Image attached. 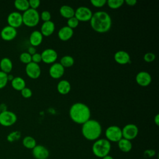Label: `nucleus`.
Wrapping results in <instances>:
<instances>
[{
	"label": "nucleus",
	"instance_id": "nucleus-1",
	"mask_svg": "<svg viewBox=\"0 0 159 159\" xmlns=\"http://www.w3.org/2000/svg\"><path fill=\"white\" fill-rule=\"evenodd\" d=\"M89 21L92 29L98 33L107 32L112 26L111 17L105 11H100L93 13Z\"/></svg>",
	"mask_w": 159,
	"mask_h": 159
},
{
	"label": "nucleus",
	"instance_id": "nucleus-2",
	"mask_svg": "<svg viewBox=\"0 0 159 159\" xmlns=\"http://www.w3.org/2000/svg\"><path fill=\"white\" fill-rule=\"evenodd\" d=\"M69 116L74 122L83 124L90 119L91 111L86 104L83 102H76L70 107Z\"/></svg>",
	"mask_w": 159,
	"mask_h": 159
},
{
	"label": "nucleus",
	"instance_id": "nucleus-3",
	"mask_svg": "<svg viewBox=\"0 0 159 159\" xmlns=\"http://www.w3.org/2000/svg\"><path fill=\"white\" fill-rule=\"evenodd\" d=\"M81 133L86 139L91 141H95L98 139L101 135V125L96 120L89 119L82 124Z\"/></svg>",
	"mask_w": 159,
	"mask_h": 159
},
{
	"label": "nucleus",
	"instance_id": "nucleus-4",
	"mask_svg": "<svg viewBox=\"0 0 159 159\" xmlns=\"http://www.w3.org/2000/svg\"><path fill=\"white\" fill-rule=\"evenodd\" d=\"M111 149V144L106 139H98L92 145L93 153L98 158H103L108 155Z\"/></svg>",
	"mask_w": 159,
	"mask_h": 159
},
{
	"label": "nucleus",
	"instance_id": "nucleus-5",
	"mask_svg": "<svg viewBox=\"0 0 159 159\" xmlns=\"http://www.w3.org/2000/svg\"><path fill=\"white\" fill-rule=\"evenodd\" d=\"M22 16L23 24L29 27H34L39 22L40 14L37 9L29 8L24 12Z\"/></svg>",
	"mask_w": 159,
	"mask_h": 159
},
{
	"label": "nucleus",
	"instance_id": "nucleus-6",
	"mask_svg": "<svg viewBox=\"0 0 159 159\" xmlns=\"http://www.w3.org/2000/svg\"><path fill=\"white\" fill-rule=\"evenodd\" d=\"M106 139L110 142H118L122 138V129L117 125H111L105 131Z\"/></svg>",
	"mask_w": 159,
	"mask_h": 159
},
{
	"label": "nucleus",
	"instance_id": "nucleus-7",
	"mask_svg": "<svg viewBox=\"0 0 159 159\" xmlns=\"http://www.w3.org/2000/svg\"><path fill=\"white\" fill-rule=\"evenodd\" d=\"M17 120L16 114L10 111H6L0 113V124L4 127H10L14 125Z\"/></svg>",
	"mask_w": 159,
	"mask_h": 159
},
{
	"label": "nucleus",
	"instance_id": "nucleus-8",
	"mask_svg": "<svg viewBox=\"0 0 159 159\" xmlns=\"http://www.w3.org/2000/svg\"><path fill=\"white\" fill-rule=\"evenodd\" d=\"M93 12L91 10L86 6H80L75 10V17L79 22H88L91 20Z\"/></svg>",
	"mask_w": 159,
	"mask_h": 159
},
{
	"label": "nucleus",
	"instance_id": "nucleus-9",
	"mask_svg": "<svg viewBox=\"0 0 159 159\" xmlns=\"http://www.w3.org/2000/svg\"><path fill=\"white\" fill-rule=\"evenodd\" d=\"M139 134V129L137 126L134 124H126L122 129V138L132 140L136 138Z\"/></svg>",
	"mask_w": 159,
	"mask_h": 159
},
{
	"label": "nucleus",
	"instance_id": "nucleus-10",
	"mask_svg": "<svg viewBox=\"0 0 159 159\" xmlns=\"http://www.w3.org/2000/svg\"><path fill=\"white\" fill-rule=\"evenodd\" d=\"M8 25L17 29L20 27L22 24V14L18 11H14L11 12L7 18Z\"/></svg>",
	"mask_w": 159,
	"mask_h": 159
},
{
	"label": "nucleus",
	"instance_id": "nucleus-11",
	"mask_svg": "<svg viewBox=\"0 0 159 159\" xmlns=\"http://www.w3.org/2000/svg\"><path fill=\"white\" fill-rule=\"evenodd\" d=\"M25 71L27 75L32 79L38 78L41 74V68L39 65L32 61L26 65Z\"/></svg>",
	"mask_w": 159,
	"mask_h": 159
},
{
	"label": "nucleus",
	"instance_id": "nucleus-12",
	"mask_svg": "<svg viewBox=\"0 0 159 159\" xmlns=\"http://www.w3.org/2000/svg\"><path fill=\"white\" fill-rule=\"evenodd\" d=\"M17 34V31L16 29L8 25L4 27L0 32L1 39L5 41H11L14 40L16 37Z\"/></svg>",
	"mask_w": 159,
	"mask_h": 159
},
{
	"label": "nucleus",
	"instance_id": "nucleus-13",
	"mask_svg": "<svg viewBox=\"0 0 159 159\" xmlns=\"http://www.w3.org/2000/svg\"><path fill=\"white\" fill-rule=\"evenodd\" d=\"M42 61L45 63H54L58 58L57 52L52 48H47L41 53Z\"/></svg>",
	"mask_w": 159,
	"mask_h": 159
},
{
	"label": "nucleus",
	"instance_id": "nucleus-14",
	"mask_svg": "<svg viewBox=\"0 0 159 159\" xmlns=\"http://www.w3.org/2000/svg\"><path fill=\"white\" fill-rule=\"evenodd\" d=\"M32 153L35 159H47L50 155L49 150L42 145H37L32 149Z\"/></svg>",
	"mask_w": 159,
	"mask_h": 159
},
{
	"label": "nucleus",
	"instance_id": "nucleus-15",
	"mask_svg": "<svg viewBox=\"0 0 159 159\" xmlns=\"http://www.w3.org/2000/svg\"><path fill=\"white\" fill-rule=\"evenodd\" d=\"M65 73V68L60 63H53L49 68V75L54 79L60 78Z\"/></svg>",
	"mask_w": 159,
	"mask_h": 159
},
{
	"label": "nucleus",
	"instance_id": "nucleus-16",
	"mask_svg": "<svg viewBox=\"0 0 159 159\" xmlns=\"http://www.w3.org/2000/svg\"><path fill=\"white\" fill-rule=\"evenodd\" d=\"M135 80L138 84L141 86L145 87L150 84L152 81V76L149 73L142 71L137 74Z\"/></svg>",
	"mask_w": 159,
	"mask_h": 159
},
{
	"label": "nucleus",
	"instance_id": "nucleus-17",
	"mask_svg": "<svg viewBox=\"0 0 159 159\" xmlns=\"http://www.w3.org/2000/svg\"><path fill=\"white\" fill-rule=\"evenodd\" d=\"M115 61L120 65H125L129 63L130 61L129 54L124 50H119L116 52L114 56Z\"/></svg>",
	"mask_w": 159,
	"mask_h": 159
},
{
	"label": "nucleus",
	"instance_id": "nucleus-18",
	"mask_svg": "<svg viewBox=\"0 0 159 159\" xmlns=\"http://www.w3.org/2000/svg\"><path fill=\"white\" fill-rule=\"evenodd\" d=\"M55 29V24L51 20L47 22H43L40 28V32L43 36L48 37L51 35Z\"/></svg>",
	"mask_w": 159,
	"mask_h": 159
},
{
	"label": "nucleus",
	"instance_id": "nucleus-19",
	"mask_svg": "<svg viewBox=\"0 0 159 159\" xmlns=\"http://www.w3.org/2000/svg\"><path fill=\"white\" fill-rule=\"evenodd\" d=\"M73 29L67 25L62 27L58 32V37L62 41H67L70 40L73 35Z\"/></svg>",
	"mask_w": 159,
	"mask_h": 159
},
{
	"label": "nucleus",
	"instance_id": "nucleus-20",
	"mask_svg": "<svg viewBox=\"0 0 159 159\" xmlns=\"http://www.w3.org/2000/svg\"><path fill=\"white\" fill-rule=\"evenodd\" d=\"M43 40V35L39 30H34L30 35L29 42L31 46L34 47L41 44Z\"/></svg>",
	"mask_w": 159,
	"mask_h": 159
},
{
	"label": "nucleus",
	"instance_id": "nucleus-21",
	"mask_svg": "<svg viewBox=\"0 0 159 159\" xmlns=\"http://www.w3.org/2000/svg\"><path fill=\"white\" fill-rule=\"evenodd\" d=\"M13 68V64L11 60L7 57L2 58L0 61V69L1 71L8 74L9 73Z\"/></svg>",
	"mask_w": 159,
	"mask_h": 159
},
{
	"label": "nucleus",
	"instance_id": "nucleus-22",
	"mask_svg": "<svg viewBox=\"0 0 159 159\" xmlns=\"http://www.w3.org/2000/svg\"><path fill=\"white\" fill-rule=\"evenodd\" d=\"M58 92L61 94H66L71 90V84L70 83L66 80H60L57 86Z\"/></svg>",
	"mask_w": 159,
	"mask_h": 159
},
{
	"label": "nucleus",
	"instance_id": "nucleus-23",
	"mask_svg": "<svg viewBox=\"0 0 159 159\" xmlns=\"http://www.w3.org/2000/svg\"><path fill=\"white\" fill-rule=\"evenodd\" d=\"M118 147L120 151L124 153L129 152L132 148V144L130 140L122 138L118 142Z\"/></svg>",
	"mask_w": 159,
	"mask_h": 159
},
{
	"label": "nucleus",
	"instance_id": "nucleus-24",
	"mask_svg": "<svg viewBox=\"0 0 159 159\" xmlns=\"http://www.w3.org/2000/svg\"><path fill=\"white\" fill-rule=\"evenodd\" d=\"M11 82L12 87L16 91H20L22 89H24L25 87V80L20 76L14 77Z\"/></svg>",
	"mask_w": 159,
	"mask_h": 159
},
{
	"label": "nucleus",
	"instance_id": "nucleus-25",
	"mask_svg": "<svg viewBox=\"0 0 159 159\" xmlns=\"http://www.w3.org/2000/svg\"><path fill=\"white\" fill-rule=\"evenodd\" d=\"M59 11H60L61 16L66 19H70V18L75 16L74 9L68 5L62 6L60 8Z\"/></svg>",
	"mask_w": 159,
	"mask_h": 159
},
{
	"label": "nucleus",
	"instance_id": "nucleus-26",
	"mask_svg": "<svg viewBox=\"0 0 159 159\" xmlns=\"http://www.w3.org/2000/svg\"><path fill=\"white\" fill-rule=\"evenodd\" d=\"M14 7L18 11L23 12L30 8L29 1L27 0H16L14 1Z\"/></svg>",
	"mask_w": 159,
	"mask_h": 159
},
{
	"label": "nucleus",
	"instance_id": "nucleus-27",
	"mask_svg": "<svg viewBox=\"0 0 159 159\" xmlns=\"http://www.w3.org/2000/svg\"><path fill=\"white\" fill-rule=\"evenodd\" d=\"M22 144L26 148L32 150L37 145L35 139L31 136H25L22 140Z\"/></svg>",
	"mask_w": 159,
	"mask_h": 159
},
{
	"label": "nucleus",
	"instance_id": "nucleus-28",
	"mask_svg": "<svg viewBox=\"0 0 159 159\" xmlns=\"http://www.w3.org/2000/svg\"><path fill=\"white\" fill-rule=\"evenodd\" d=\"M74 63H75V60L70 55H65L62 57L60 59V63L64 68L71 67L74 65Z\"/></svg>",
	"mask_w": 159,
	"mask_h": 159
},
{
	"label": "nucleus",
	"instance_id": "nucleus-29",
	"mask_svg": "<svg viewBox=\"0 0 159 159\" xmlns=\"http://www.w3.org/2000/svg\"><path fill=\"white\" fill-rule=\"evenodd\" d=\"M21 137V133L18 130L12 131L9 133L7 136V140L9 142H14L20 139Z\"/></svg>",
	"mask_w": 159,
	"mask_h": 159
},
{
	"label": "nucleus",
	"instance_id": "nucleus-30",
	"mask_svg": "<svg viewBox=\"0 0 159 159\" xmlns=\"http://www.w3.org/2000/svg\"><path fill=\"white\" fill-rule=\"evenodd\" d=\"M124 3V0H107L106 4L111 9H117L121 7Z\"/></svg>",
	"mask_w": 159,
	"mask_h": 159
},
{
	"label": "nucleus",
	"instance_id": "nucleus-31",
	"mask_svg": "<svg viewBox=\"0 0 159 159\" xmlns=\"http://www.w3.org/2000/svg\"><path fill=\"white\" fill-rule=\"evenodd\" d=\"M19 60L22 63L27 65L32 62V55L27 52H22L19 56Z\"/></svg>",
	"mask_w": 159,
	"mask_h": 159
},
{
	"label": "nucleus",
	"instance_id": "nucleus-32",
	"mask_svg": "<svg viewBox=\"0 0 159 159\" xmlns=\"http://www.w3.org/2000/svg\"><path fill=\"white\" fill-rule=\"evenodd\" d=\"M7 74L0 71V89L4 88L7 84Z\"/></svg>",
	"mask_w": 159,
	"mask_h": 159
},
{
	"label": "nucleus",
	"instance_id": "nucleus-33",
	"mask_svg": "<svg viewBox=\"0 0 159 159\" xmlns=\"http://www.w3.org/2000/svg\"><path fill=\"white\" fill-rule=\"evenodd\" d=\"M79 20L75 16H73L70 19H68L66 23L68 27L73 29L78 27V25H79Z\"/></svg>",
	"mask_w": 159,
	"mask_h": 159
},
{
	"label": "nucleus",
	"instance_id": "nucleus-34",
	"mask_svg": "<svg viewBox=\"0 0 159 159\" xmlns=\"http://www.w3.org/2000/svg\"><path fill=\"white\" fill-rule=\"evenodd\" d=\"M52 17L51 14L48 11H43L41 12L40 15V18L43 21V22H47L50 20Z\"/></svg>",
	"mask_w": 159,
	"mask_h": 159
},
{
	"label": "nucleus",
	"instance_id": "nucleus-35",
	"mask_svg": "<svg viewBox=\"0 0 159 159\" xmlns=\"http://www.w3.org/2000/svg\"><path fill=\"white\" fill-rule=\"evenodd\" d=\"M20 93H21L22 96L24 98H29L32 95V90L30 88H27V87H25L24 89H22L20 91Z\"/></svg>",
	"mask_w": 159,
	"mask_h": 159
},
{
	"label": "nucleus",
	"instance_id": "nucleus-36",
	"mask_svg": "<svg viewBox=\"0 0 159 159\" xmlns=\"http://www.w3.org/2000/svg\"><path fill=\"white\" fill-rule=\"evenodd\" d=\"M90 2L91 4L96 7H102L106 4L107 1L106 0H91Z\"/></svg>",
	"mask_w": 159,
	"mask_h": 159
},
{
	"label": "nucleus",
	"instance_id": "nucleus-37",
	"mask_svg": "<svg viewBox=\"0 0 159 159\" xmlns=\"http://www.w3.org/2000/svg\"><path fill=\"white\" fill-rule=\"evenodd\" d=\"M155 55L152 53V52H147L146 53L144 56H143V60L146 61V62H152L153 61H154V60L155 59Z\"/></svg>",
	"mask_w": 159,
	"mask_h": 159
},
{
	"label": "nucleus",
	"instance_id": "nucleus-38",
	"mask_svg": "<svg viewBox=\"0 0 159 159\" xmlns=\"http://www.w3.org/2000/svg\"><path fill=\"white\" fill-rule=\"evenodd\" d=\"M29 4L30 8L33 9H37L40 4V1L39 0H29Z\"/></svg>",
	"mask_w": 159,
	"mask_h": 159
},
{
	"label": "nucleus",
	"instance_id": "nucleus-39",
	"mask_svg": "<svg viewBox=\"0 0 159 159\" xmlns=\"http://www.w3.org/2000/svg\"><path fill=\"white\" fill-rule=\"evenodd\" d=\"M32 61L35 63H39L42 61V57L41 54L39 53H35V54L32 55Z\"/></svg>",
	"mask_w": 159,
	"mask_h": 159
},
{
	"label": "nucleus",
	"instance_id": "nucleus-40",
	"mask_svg": "<svg viewBox=\"0 0 159 159\" xmlns=\"http://www.w3.org/2000/svg\"><path fill=\"white\" fill-rule=\"evenodd\" d=\"M156 154V152L154 150L152 149H147L144 152V155L146 157H152L153 156H155Z\"/></svg>",
	"mask_w": 159,
	"mask_h": 159
},
{
	"label": "nucleus",
	"instance_id": "nucleus-41",
	"mask_svg": "<svg viewBox=\"0 0 159 159\" xmlns=\"http://www.w3.org/2000/svg\"><path fill=\"white\" fill-rule=\"evenodd\" d=\"M124 2L130 6H134L137 3V0H125Z\"/></svg>",
	"mask_w": 159,
	"mask_h": 159
},
{
	"label": "nucleus",
	"instance_id": "nucleus-42",
	"mask_svg": "<svg viewBox=\"0 0 159 159\" xmlns=\"http://www.w3.org/2000/svg\"><path fill=\"white\" fill-rule=\"evenodd\" d=\"M27 53H29L30 55H32L34 54H35L36 53V49L35 47H33V46H30L28 48L27 50Z\"/></svg>",
	"mask_w": 159,
	"mask_h": 159
},
{
	"label": "nucleus",
	"instance_id": "nucleus-43",
	"mask_svg": "<svg viewBox=\"0 0 159 159\" xmlns=\"http://www.w3.org/2000/svg\"><path fill=\"white\" fill-rule=\"evenodd\" d=\"M0 110L1 112H3V111H6L7 110V106L6 104H4V103H2L0 104Z\"/></svg>",
	"mask_w": 159,
	"mask_h": 159
},
{
	"label": "nucleus",
	"instance_id": "nucleus-44",
	"mask_svg": "<svg viewBox=\"0 0 159 159\" xmlns=\"http://www.w3.org/2000/svg\"><path fill=\"white\" fill-rule=\"evenodd\" d=\"M154 122L157 125H159V114H157L154 117Z\"/></svg>",
	"mask_w": 159,
	"mask_h": 159
},
{
	"label": "nucleus",
	"instance_id": "nucleus-45",
	"mask_svg": "<svg viewBox=\"0 0 159 159\" xmlns=\"http://www.w3.org/2000/svg\"><path fill=\"white\" fill-rule=\"evenodd\" d=\"M14 76L12 75H11V74H7V80H8V81H12L13 79H14Z\"/></svg>",
	"mask_w": 159,
	"mask_h": 159
},
{
	"label": "nucleus",
	"instance_id": "nucleus-46",
	"mask_svg": "<svg viewBox=\"0 0 159 159\" xmlns=\"http://www.w3.org/2000/svg\"><path fill=\"white\" fill-rule=\"evenodd\" d=\"M102 159H114V158L112 156L108 155H106V156L104 157L103 158H102Z\"/></svg>",
	"mask_w": 159,
	"mask_h": 159
},
{
	"label": "nucleus",
	"instance_id": "nucleus-47",
	"mask_svg": "<svg viewBox=\"0 0 159 159\" xmlns=\"http://www.w3.org/2000/svg\"><path fill=\"white\" fill-rule=\"evenodd\" d=\"M1 110H0V113H1Z\"/></svg>",
	"mask_w": 159,
	"mask_h": 159
},
{
	"label": "nucleus",
	"instance_id": "nucleus-48",
	"mask_svg": "<svg viewBox=\"0 0 159 159\" xmlns=\"http://www.w3.org/2000/svg\"><path fill=\"white\" fill-rule=\"evenodd\" d=\"M9 159H10V158H9Z\"/></svg>",
	"mask_w": 159,
	"mask_h": 159
}]
</instances>
